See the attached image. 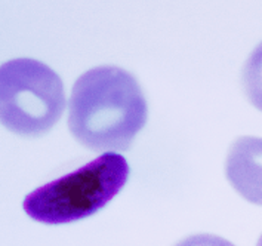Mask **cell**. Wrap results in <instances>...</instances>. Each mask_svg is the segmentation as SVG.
<instances>
[{
	"label": "cell",
	"mask_w": 262,
	"mask_h": 246,
	"mask_svg": "<svg viewBox=\"0 0 262 246\" xmlns=\"http://www.w3.org/2000/svg\"><path fill=\"white\" fill-rule=\"evenodd\" d=\"M242 86L249 102L262 111V42L250 52L243 66Z\"/></svg>",
	"instance_id": "5b68a950"
},
{
	"label": "cell",
	"mask_w": 262,
	"mask_h": 246,
	"mask_svg": "<svg viewBox=\"0 0 262 246\" xmlns=\"http://www.w3.org/2000/svg\"><path fill=\"white\" fill-rule=\"evenodd\" d=\"M130 168L117 153H104L74 172L26 196L23 208L41 224H69L88 218L123 190Z\"/></svg>",
	"instance_id": "7a4b0ae2"
},
{
	"label": "cell",
	"mask_w": 262,
	"mask_h": 246,
	"mask_svg": "<svg viewBox=\"0 0 262 246\" xmlns=\"http://www.w3.org/2000/svg\"><path fill=\"white\" fill-rule=\"evenodd\" d=\"M66 109L61 77L33 58L0 66V123L21 137H40L59 122Z\"/></svg>",
	"instance_id": "3957f363"
},
{
	"label": "cell",
	"mask_w": 262,
	"mask_h": 246,
	"mask_svg": "<svg viewBox=\"0 0 262 246\" xmlns=\"http://www.w3.org/2000/svg\"><path fill=\"white\" fill-rule=\"evenodd\" d=\"M256 246H262V234L261 237H259V240H258V243H256Z\"/></svg>",
	"instance_id": "52a82bcc"
},
{
	"label": "cell",
	"mask_w": 262,
	"mask_h": 246,
	"mask_svg": "<svg viewBox=\"0 0 262 246\" xmlns=\"http://www.w3.org/2000/svg\"><path fill=\"white\" fill-rule=\"evenodd\" d=\"M173 246H235L230 240L216 234H193Z\"/></svg>",
	"instance_id": "8992f818"
},
{
	"label": "cell",
	"mask_w": 262,
	"mask_h": 246,
	"mask_svg": "<svg viewBox=\"0 0 262 246\" xmlns=\"http://www.w3.org/2000/svg\"><path fill=\"white\" fill-rule=\"evenodd\" d=\"M148 119V104L134 74L116 66L84 71L69 101V129L94 151L127 150Z\"/></svg>",
	"instance_id": "6da1fadb"
},
{
	"label": "cell",
	"mask_w": 262,
	"mask_h": 246,
	"mask_svg": "<svg viewBox=\"0 0 262 246\" xmlns=\"http://www.w3.org/2000/svg\"><path fill=\"white\" fill-rule=\"evenodd\" d=\"M225 177L243 199L262 206V138L235 139L227 153Z\"/></svg>",
	"instance_id": "277c9868"
}]
</instances>
